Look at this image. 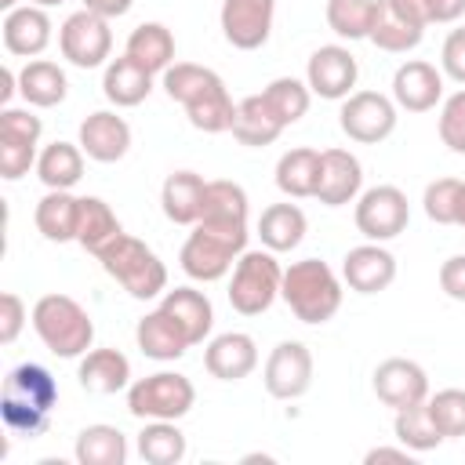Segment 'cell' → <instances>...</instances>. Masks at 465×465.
Segmentation results:
<instances>
[{
  "label": "cell",
  "mask_w": 465,
  "mask_h": 465,
  "mask_svg": "<svg viewBox=\"0 0 465 465\" xmlns=\"http://www.w3.org/2000/svg\"><path fill=\"white\" fill-rule=\"evenodd\" d=\"M58 403V385L47 367L40 363H18L4 378V396H0V414L4 425L15 436H40L51 425V407Z\"/></svg>",
  "instance_id": "1"
},
{
  "label": "cell",
  "mask_w": 465,
  "mask_h": 465,
  "mask_svg": "<svg viewBox=\"0 0 465 465\" xmlns=\"http://www.w3.org/2000/svg\"><path fill=\"white\" fill-rule=\"evenodd\" d=\"M341 280L338 272L320 262V258H302L291 262L283 269V283H280V298L287 302V309L302 320V323H327L334 320V312L341 309Z\"/></svg>",
  "instance_id": "2"
},
{
  "label": "cell",
  "mask_w": 465,
  "mask_h": 465,
  "mask_svg": "<svg viewBox=\"0 0 465 465\" xmlns=\"http://www.w3.org/2000/svg\"><path fill=\"white\" fill-rule=\"evenodd\" d=\"M29 320H33L36 338L47 345V352H54L62 360L84 356L91 349V341H94L91 312L76 298H69V294H44V298H36Z\"/></svg>",
  "instance_id": "3"
},
{
  "label": "cell",
  "mask_w": 465,
  "mask_h": 465,
  "mask_svg": "<svg viewBox=\"0 0 465 465\" xmlns=\"http://www.w3.org/2000/svg\"><path fill=\"white\" fill-rule=\"evenodd\" d=\"M247 229H225V225H211V222H196L193 232L185 236L182 251H178V265L189 280L200 283H214L222 280L236 258L247 251Z\"/></svg>",
  "instance_id": "4"
},
{
  "label": "cell",
  "mask_w": 465,
  "mask_h": 465,
  "mask_svg": "<svg viewBox=\"0 0 465 465\" xmlns=\"http://www.w3.org/2000/svg\"><path fill=\"white\" fill-rule=\"evenodd\" d=\"M98 262H102V269H105L131 298H138V302H149V298H156V294L167 291V265H163L160 254H156L149 243H142L138 236L120 232V236L98 254Z\"/></svg>",
  "instance_id": "5"
},
{
  "label": "cell",
  "mask_w": 465,
  "mask_h": 465,
  "mask_svg": "<svg viewBox=\"0 0 465 465\" xmlns=\"http://www.w3.org/2000/svg\"><path fill=\"white\" fill-rule=\"evenodd\" d=\"M283 269L276 262V251H243L232 265L229 280V305L240 316H262L280 298Z\"/></svg>",
  "instance_id": "6"
},
{
  "label": "cell",
  "mask_w": 465,
  "mask_h": 465,
  "mask_svg": "<svg viewBox=\"0 0 465 465\" xmlns=\"http://www.w3.org/2000/svg\"><path fill=\"white\" fill-rule=\"evenodd\" d=\"M196 389L178 371H156L127 385V411L142 421H178L193 411Z\"/></svg>",
  "instance_id": "7"
},
{
  "label": "cell",
  "mask_w": 465,
  "mask_h": 465,
  "mask_svg": "<svg viewBox=\"0 0 465 465\" xmlns=\"http://www.w3.org/2000/svg\"><path fill=\"white\" fill-rule=\"evenodd\" d=\"M58 51L69 65L76 69H98V65H109V51H113V29H109V18L80 7L73 11L62 29H58Z\"/></svg>",
  "instance_id": "8"
},
{
  "label": "cell",
  "mask_w": 465,
  "mask_h": 465,
  "mask_svg": "<svg viewBox=\"0 0 465 465\" xmlns=\"http://www.w3.org/2000/svg\"><path fill=\"white\" fill-rule=\"evenodd\" d=\"M396 109L400 105L381 91H352L349 98H341L338 124L352 142L378 145L396 131V120H400Z\"/></svg>",
  "instance_id": "9"
},
{
  "label": "cell",
  "mask_w": 465,
  "mask_h": 465,
  "mask_svg": "<svg viewBox=\"0 0 465 465\" xmlns=\"http://www.w3.org/2000/svg\"><path fill=\"white\" fill-rule=\"evenodd\" d=\"M356 229L374 240V243H385L392 236H400L411 222V203H407V193L400 185H374L367 193L356 196Z\"/></svg>",
  "instance_id": "10"
},
{
  "label": "cell",
  "mask_w": 465,
  "mask_h": 465,
  "mask_svg": "<svg viewBox=\"0 0 465 465\" xmlns=\"http://www.w3.org/2000/svg\"><path fill=\"white\" fill-rule=\"evenodd\" d=\"M262 381H265V392L272 400H298L309 392L312 385V352L305 341H280L269 356H265V367H262Z\"/></svg>",
  "instance_id": "11"
},
{
  "label": "cell",
  "mask_w": 465,
  "mask_h": 465,
  "mask_svg": "<svg viewBox=\"0 0 465 465\" xmlns=\"http://www.w3.org/2000/svg\"><path fill=\"white\" fill-rule=\"evenodd\" d=\"M356 76H360V65H356V54L341 44H323L309 54V65H305V84L312 94L327 98V102H341L352 94L356 87Z\"/></svg>",
  "instance_id": "12"
},
{
  "label": "cell",
  "mask_w": 465,
  "mask_h": 465,
  "mask_svg": "<svg viewBox=\"0 0 465 465\" xmlns=\"http://www.w3.org/2000/svg\"><path fill=\"white\" fill-rule=\"evenodd\" d=\"M374 396L392 407V411H403V407H414V403H425L429 400V374L421 363L407 360V356H389L374 367Z\"/></svg>",
  "instance_id": "13"
},
{
  "label": "cell",
  "mask_w": 465,
  "mask_h": 465,
  "mask_svg": "<svg viewBox=\"0 0 465 465\" xmlns=\"http://www.w3.org/2000/svg\"><path fill=\"white\" fill-rule=\"evenodd\" d=\"M272 18L276 0H222L218 11L222 33L236 51H258L272 33Z\"/></svg>",
  "instance_id": "14"
},
{
  "label": "cell",
  "mask_w": 465,
  "mask_h": 465,
  "mask_svg": "<svg viewBox=\"0 0 465 465\" xmlns=\"http://www.w3.org/2000/svg\"><path fill=\"white\" fill-rule=\"evenodd\" d=\"M341 280L356 294H378V291H385L396 280V258L381 243L367 240V243L345 251V258H341Z\"/></svg>",
  "instance_id": "15"
},
{
  "label": "cell",
  "mask_w": 465,
  "mask_h": 465,
  "mask_svg": "<svg viewBox=\"0 0 465 465\" xmlns=\"http://www.w3.org/2000/svg\"><path fill=\"white\" fill-rule=\"evenodd\" d=\"M363 185V167L349 149H323L320 153V182H316V200L323 207H345L360 196Z\"/></svg>",
  "instance_id": "16"
},
{
  "label": "cell",
  "mask_w": 465,
  "mask_h": 465,
  "mask_svg": "<svg viewBox=\"0 0 465 465\" xmlns=\"http://www.w3.org/2000/svg\"><path fill=\"white\" fill-rule=\"evenodd\" d=\"M443 98V73L421 58L403 62L392 73V102L407 113H429Z\"/></svg>",
  "instance_id": "17"
},
{
  "label": "cell",
  "mask_w": 465,
  "mask_h": 465,
  "mask_svg": "<svg viewBox=\"0 0 465 465\" xmlns=\"http://www.w3.org/2000/svg\"><path fill=\"white\" fill-rule=\"evenodd\" d=\"M80 149L94 163H116L131 149V124L113 109H98L80 124Z\"/></svg>",
  "instance_id": "18"
},
{
  "label": "cell",
  "mask_w": 465,
  "mask_h": 465,
  "mask_svg": "<svg viewBox=\"0 0 465 465\" xmlns=\"http://www.w3.org/2000/svg\"><path fill=\"white\" fill-rule=\"evenodd\" d=\"M203 367L218 381H240L258 367V345L243 331H225L207 341L203 349Z\"/></svg>",
  "instance_id": "19"
},
{
  "label": "cell",
  "mask_w": 465,
  "mask_h": 465,
  "mask_svg": "<svg viewBox=\"0 0 465 465\" xmlns=\"http://www.w3.org/2000/svg\"><path fill=\"white\" fill-rule=\"evenodd\" d=\"M51 18H47V7H36V4H22L15 11L4 15V47L18 58H36L47 44H51Z\"/></svg>",
  "instance_id": "20"
},
{
  "label": "cell",
  "mask_w": 465,
  "mask_h": 465,
  "mask_svg": "<svg viewBox=\"0 0 465 465\" xmlns=\"http://www.w3.org/2000/svg\"><path fill=\"white\" fill-rule=\"evenodd\" d=\"M80 389L94 396H113L131 385V360L120 349H87L76 367Z\"/></svg>",
  "instance_id": "21"
},
{
  "label": "cell",
  "mask_w": 465,
  "mask_h": 465,
  "mask_svg": "<svg viewBox=\"0 0 465 465\" xmlns=\"http://www.w3.org/2000/svg\"><path fill=\"white\" fill-rule=\"evenodd\" d=\"M160 309L185 331L189 345H200V341L211 334V327H214V305H211V298H207L203 291H196V287L163 291Z\"/></svg>",
  "instance_id": "22"
},
{
  "label": "cell",
  "mask_w": 465,
  "mask_h": 465,
  "mask_svg": "<svg viewBox=\"0 0 465 465\" xmlns=\"http://www.w3.org/2000/svg\"><path fill=\"white\" fill-rule=\"evenodd\" d=\"M203 193H207L203 174H196V171H174V174H167L163 178V189H160V203H163L167 222H174V225H196L200 214H203Z\"/></svg>",
  "instance_id": "23"
},
{
  "label": "cell",
  "mask_w": 465,
  "mask_h": 465,
  "mask_svg": "<svg viewBox=\"0 0 465 465\" xmlns=\"http://www.w3.org/2000/svg\"><path fill=\"white\" fill-rule=\"evenodd\" d=\"M33 222L40 229L44 240L51 243H69L76 240L80 229V196H73L69 189H47L33 211Z\"/></svg>",
  "instance_id": "24"
},
{
  "label": "cell",
  "mask_w": 465,
  "mask_h": 465,
  "mask_svg": "<svg viewBox=\"0 0 465 465\" xmlns=\"http://www.w3.org/2000/svg\"><path fill=\"white\" fill-rule=\"evenodd\" d=\"M134 341H138V349H142L149 360H160V363H167V360H182L185 349H189L185 331H182L163 309H153V312H145V316L138 320V327H134Z\"/></svg>",
  "instance_id": "25"
},
{
  "label": "cell",
  "mask_w": 465,
  "mask_h": 465,
  "mask_svg": "<svg viewBox=\"0 0 465 465\" xmlns=\"http://www.w3.org/2000/svg\"><path fill=\"white\" fill-rule=\"evenodd\" d=\"M18 94L36 105V109H51V105H62L65 94H69V80L62 73L58 62L51 58H29L18 73Z\"/></svg>",
  "instance_id": "26"
},
{
  "label": "cell",
  "mask_w": 465,
  "mask_h": 465,
  "mask_svg": "<svg viewBox=\"0 0 465 465\" xmlns=\"http://www.w3.org/2000/svg\"><path fill=\"white\" fill-rule=\"evenodd\" d=\"M153 91V73L142 69L134 58L120 54L105 65L102 73V94L116 105V109H131V105H142Z\"/></svg>",
  "instance_id": "27"
},
{
  "label": "cell",
  "mask_w": 465,
  "mask_h": 465,
  "mask_svg": "<svg viewBox=\"0 0 465 465\" xmlns=\"http://www.w3.org/2000/svg\"><path fill=\"white\" fill-rule=\"evenodd\" d=\"M232 138L240 145H251V149H262V145H272L280 134H283V124L276 120V113L269 109V102L262 94H247L236 102V113H232Z\"/></svg>",
  "instance_id": "28"
},
{
  "label": "cell",
  "mask_w": 465,
  "mask_h": 465,
  "mask_svg": "<svg viewBox=\"0 0 465 465\" xmlns=\"http://www.w3.org/2000/svg\"><path fill=\"white\" fill-rule=\"evenodd\" d=\"M124 54L134 58L153 76L156 73H167L174 65V36H171V29L163 22H142V25L131 29Z\"/></svg>",
  "instance_id": "29"
},
{
  "label": "cell",
  "mask_w": 465,
  "mask_h": 465,
  "mask_svg": "<svg viewBox=\"0 0 465 465\" xmlns=\"http://www.w3.org/2000/svg\"><path fill=\"white\" fill-rule=\"evenodd\" d=\"M182 109H185V116H189V124H193L196 131L222 134V131H229V127H232L236 102H232V94H229L225 80H222V76H214V80H211L196 98H189Z\"/></svg>",
  "instance_id": "30"
},
{
  "label": "cell",
  "mask_w": 465,
  "mask_h": 465,
  "mask_svg": "<svg viewBox=\"0 0 465 465\" xmlns=\"http://www.w3.org/2000/svg\"><path fill=\"white\" fill-rule=\"evenodd\" d=\"M305 229H309V218L298 203H269L258 218V236L276 254L294 251L305 240Z\"/></svg>",
  "instance_id": "31"
},
{
  "label": "cell",
  "mask_w": 465,
  "mask_h": 465,
  "mask_svg": "<svg viewBox=\"0 0 465 465\" xmlns=\"http://www.w3.org/2000/svg\"><path fill=\"white\" fill-rule=\"evenodd\" d=\"M316 182H320V149L298 145L276 160V189L283 196H291V200L316 196Z\"/></svg>",
  "instance_id": "32"
},
{
  "label": "cell",
  "mask_w": 465,
  "mask_h": 465,
  "mask_svg": "<svg viewBox=\"0 0 465 465\" xmlns=\"http://www.w3.org/2000/svg\"><path fill=\"white\" fill-rule=\"evenodd\" d=\"M327 25L341 40H371L385 15V0H327Z\"/></svg>",
  "instance_id": "33"
},
{
  "label": "cell",
  "mask_w": 465,
  "mask_h": 465,
  "mask_svg": "<svg viewBox=\"0 0 465 465\" xmlns=\"http://www.w3.org/2000/svg\"><path fill=\"white\" fill-rule=\"evenodd\" d=\"M247 211H251V207H247V193H243L240 182H229V178L207 182L200 222L225 225V229H247Z\"/></svg>",
  "instance_id": "34"
},
{
  "label": "cell",
  "mask_w": 465,
  "mask_h": 465,
  "mask_svg": "<svg viewBox=\"0 0 465 465\" xmlns=\"http://www.w3.org/2000/svg\"><path fill=\"white\" fill-rule=\"evenodd\" d=\"M124 232L120 218L113 214V207L102 196H80V229H76V243L87 254H102L116 236Z\"/></svg>",
  "instance_id": "35"
},
{
  "label": "cell",
  "mask_w": 465,
  "mask_h": 465,
  "mask_svg": "<svg viewBox=\"0 0 465 465\" xmlns=\"http://www.w3.org/2000/svg\"><path fill=\"white\" fill-rule=\"evenodd\" d=\"M84 156L87 153L80 149V142H51L36 156V174L47 189H73L84 178Z\"/></svg>",
  "instance_id": "36"
},
{
  "label": "cell",
  "mask_w": 465,
  "mask_h": 465,
  "mask_svg": "<svg viewBox=\"0 0 465 465\" xmlns=\"http://www.w3.org/2000/svg\"><path fill=\"white\" fill-rule=\"evenodd\" d=\"M80 465H124L127 461V436L116 425H84L73 447Z\"/></svg>",
  "instance_id": "37"
},
{
  "label": "cell",
  "mask_w": 465,
  "mask_h": 465,
  "mask_svg": "<svg viewBox=\"0 0 465 465\" xmlns=\"http://www.w3.org/2000/svg\"><path fill=\"white\" fill-rule=\"evenodd\" d=\"M185 450H189L185 432L174 421H145L138 432V454L149 465H178Z\"/></svg>",
  "instance_id": "38"
},
{
  "label": "cell",
  "mask_w": 465,
  "mask_h": 465,
  "mask_svg": "<svg viewBox=\"0 0 465 465\" xmlns=\"http://www.w3.org/2000/svg\"><path fill=\"white\" fill-rule=\"evenodd\" d=\"M262 98L269 102V109L276 113V120L283 127L298 124L305 113H309V102H312V91L305 80H294V76H276L272 84H265Z\"/></svg>",
  "instance_id": "39"
},
{
  "label": "cell",
  "mask_w": 465,
  "mask_h": 465,
  "mask_svg": "<svg viewBox=\"0 0 465 465\" xmlns=\"http://www.w3.org/2000/svg\"><path fill=\"white\" fill-rule=\"evenodd\" d=\"M392 432H396V440H400L407 450H414V454H421V450H436V447L443 443V436H440L436 421L429 418V407H425V403H414V407L396 411V418H392Z\"/></svg>",
  "instance_id": "40"
},
{
  "label": "cell",
  "mask_w": 465,
  "mask_h": 465,
  "mask_svg": "<svg viewBox=\"0 0 465 465\" xmlns=\"http://www.w3.org/2000/svg\"><path fill=\"white\" fill-rule=\"evenodd\" d=\"M385 7H389V15H396L418 29H429L432 22L447 25L465 15V0H385Z\"/></svg>",
  "instance_id": "41"
},
{
  "label": "cell",
  "mask_w": 465,
  "mask_h": 465,
  "mask_svg": "<svg viewBox=\"0 0 465 465\" xmlns=\"http://www.w3.org/2000/svg\"><path fill=\"white\" fill-rule=\"evenodd\" d=\"M429 418L436 421L443 440H461L465 436V389H440L429 392L425 400Z\"/></svg>",
  "instance_id": "42"
},
{
  "label": "cell",
  "mask_w": 465,
  "mask_h": 465,
  "mask_svg": "<svg viewBox=\"0 0 465 465\" xmlns=\"http://www.w3.org/2000/svg\"><path fill=\"white\" fill-rule=\"evenodd\" d=\"M214 76H218V73L207 69V65H196V62H174V65L163 73V91H167L171 102L185 105V102L196 98Z\"/></svg>",
  "instance_id": "43"
},
{
  "label": "cell",
  "mask_w": 465,
  "mask_h": 465,
  "mask_svg": "<svg viewBox=\"0 0 465 465\" xmlns=\"http://www.w3.org/2000/svg\"><path fill=\"white\" fill-rule=\"evenodd\" d=\"M421 36H425V29H418V25H411V22L396 18V15H389V7H385L381 22H378L374 33H371V44L381 47V51H389V54H407V51H414V47L421 44Z\"/></svg>",
  "instance_id": "44"
},
{
  "label": "cell",
  "mask_w": 465,
  "mask_h": 465,
  "mask_svg": "<svg viewBox=\"0 0 465 465\" xmlns=\"http://www.w3.org/2000/svg\"><path fill=\"white\" fill-rule=\"evenodd\" d=\"M458 193H461V178H436L425 185V214L429 222L436 225H454V214H458Z\"/></svg>",
  "instance_id": "45"
},
{
  "label": "cell",
  "mask_w": 465,
  "mask_h": 465,
  "mask_svg": "<svg viewBox=\"0 0 465 465\" xmlns=\"http://www.w3.org/2000/svg\"><path fill=\"white\" fill-rule=\"evenodd\" d=\"M440 142L450 153L465 156V87L454 91L440 109Z\"/></svg>",
  "instance_id": "46"
},
{
  "label": "cell",
  "mask_w": 465,
  "mask_h": 465,
  "mask_svg": "<svg viewBox=\"0 0 465 465\" xmlns=\"http://www.w3.org/2000/svg\"><path fill=\"white\" fill-rule=\"evenodd\" d=\"M40 134H44V120L36 113L15 109V105L0 109V138H18V142H29V145H40Z\"/></svg>",
  "instance_id": "47"
},
{
  "label": "cell",
  "mask_w": 465,
  "mask_h": 465,
  "mask_svg": "<svg viewBox=\"0 0 465 465\" xmlns=\"http://www.w3.org/2000/svg\"><path fill=\"white\" fill-rule=\"evenodd\" d=\"M36 145L18 142V138H0V178L4 182H18L22 174H29V167H36Z\"/></svg>",
  "instance_id": "48"
},
{
  "label": "cell",
  "mask_w": 465,
  "mask_h": 465,
  "mask_svg": "<svg viewBox=\"0 0 465 465\" xmlns=\"http://www.w3.org/2000/svg\"><path fill=\"white\" fill-rule=\"evenodd\" d=\"M25 320H29L25 302H22L15 291H4V294H0V341L11 345V341L22 334Z\"/></svg>",
  "instance_id": "49"
},
{
  "label": "cell",
  "mask_w": 465,
  "mask_h": 465,
  "mask_svg": "<svg viewBox=\"0 0 465 465\" xmlns=\"http://www.w3.org/2000/svg\"><path fill=\"white\" fill-rule=\"evenodd\" d=\"M440 65L450 80L465 84V25L450 29L447 40H443V51H440Z\"/></svg>",
  "instance_id": "50"
},
{
  "label": "cell",
  "mask_w": 465,
  "mask_h": 465,
  "mask_svg": "<svg viewBox=\"0 0 465 465\" xmlns=\"http://www.w3.org/2000/svg\"><path fill=\"white\" fill-rule=\"evenodd\" d=\"M440 291L454 302H465V254H450L440 265Z\"/></svg>",
  "instance_id": "51"
},
{
  "label": "cell",
  "mask_w": 465,
  "mask_h": 465,
  "mask_svg": "<svg viewBox=\"0 0 465 465\" xmlns=\"http://www.w3.org/2000/svg\"><path fill=\"white\" fill-rule=\"evenodd\" d=\"M131 4L134 0H84V7L87 11H94V15H102V18H120V15H127L131 11Z\"/></svg>",
  "instance_id": "52"
},
{
  "label": "cell",
  "mask_w": 465,
  "mask_h": 465,
  "mask_svg": "<svg viewBox=\"0 0 465 465\" xmlns=\"http://www.w3.org/2000/svg\"><path fill=\"white\" fill-rule=\"evenodd\" d=\"M363 461L367 465H378V461H407L411 465V450L407 447H374V450H367Z\"/></svg>",
  "instance_id": "53"
},
{
  "label": "cell",
  "mask_w": 465,
  "mask_h": 465,
  "mask_svg": "<svg viewBox=\"0 0 465 465\" xmlns=\"http://www.w3.org/2000/svg\"><path fill=\"white\" fill-rule=\"evenodd\" d=\"M15 91H18V76H15V73L4 65V69H0V105H7Z\"/></svg>",
  "instance_id": "54"
},
{
  "label": "cell",
  "mask_w": 465,
  "mask_h": 465,
  "mask_svg": "<svg viewBox=\"0 0 465 465\" xmlns=\"http://www.w3.org/2000/svg\"><path fill=\"white\" fill-rule=\"evenodd\" d=\"M454 225L465 229V182H461V193H458V214H454Z\"/></svg>",
  "instance_id": "55"
},
{
  "label": "cell",
  "mask_w": 465,
  "mask_h": 465,
  "mask_svg": "<svg viewBox=\"0 0 465 465\" xmlns=\"http://www.w3.org/2000/svg\"><path fill=\"white\" fill-rule=\"evenodd\" d=\"M15 7H22V4H18V0H0V11H4V15L15 11Z\"/></svg>",
  "instance_id": "56"
},
{
  "label": "cell",
  "mask_w": 465,
  "mask_h": 465,
  "mask_svg": "<svg viewBox=\"0 0 465 465\" xmlns=\"http://www.w3.org/2000/svg\"><path fill=\"white\" fill-rule=\"evenodd\" d=\"M29 4H36V7H58V4H65V0H29Z\"/></svg>",
  "instance_id": "57"
}]
</instances>
